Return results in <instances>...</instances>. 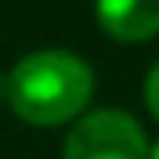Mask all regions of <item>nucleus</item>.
Instances as JSON below:
<instances>
[{
    "label": "nucleus",
    "instance_id": "3",
    "mask_svg": "<svg viewBox=\"0 0 159 159\" xmlns=\"http://www.w3.org/2000/svg\"><path fill=\"white\" fill-rule=\"evenodd\" d=\"M105 36L116 43H145L159 36V0H94Z\"/></svg>",
    "mask_w": 159,
    "mask_h": 159
},
{
    "label": "nucleus",
    "instance_id": "5",
    "mask_svg": "<svg viewBox=\"0 0 159 159\" xmlns=\"http://www.w3.org/2000/svg\"><path fill=\"white\" fill-rule=\"evenodd\" d=\"M0 101H7V76L0 72Z\"/></svg>",
    "mask_w": 159,
    "mask_h": 159
},
{
    "label": "nucleus",
    "instance_id": "4",
    "mask_svg": "<svg viewBox=\"0 0 159 159\" xmlns=\"http://www.w3.org/2000/svg\"><path fill=\"white\" fill-rule=\"evenodd\" d=\"M145 105H148L152 119L159 123V61L148 69V80H145Z\"/></svg>",
    "mask_w": 159,
    "mask_h": 159
},
{
    "label": "nucleus",
    "instance_id": "2",
    "mask_svg": "<svg viewBox=\"0 0 159 159\" xmlns=\"http://www.w3.org/2000/svg\"><path fill=\"white\" fill-rule=\"evenodd\" d=\"M145 127L123 109H94L65 134L61 159H148Z\"/></svg>",
    "mask_w": 159,
    "mask_h": 159
},
{
    "label": "nucleus",
    "instance_id": "6",
    "mask_svg": "<svg viewBox=\"0 0 159 159\" xmlns=\"http://www.w3.org/2000/svg\"><path fill=\"white\" fill-rule=\"evenodd\" d=\"M148 159H159V141H152V152H148Z\"/></svg>",
    "mask_w": 159,
    "mask_h": 159
},
{
    "label": "nucleus",
    "instance_id": "1",
    "mask_svg": "<svg viewBox=\"0 0 159 159\" xmlns=\"http://www.w3.org/2000/svg\"><path fill=\"white\" fill-rule=\"evenodd\" d=\"M94 72L80 54L61 47L33 51L7 72V105L29 127H61L87 109Z\"/></svg>",
    "mask_w": 159,
    "mask_h": 159
}]
</instances>
